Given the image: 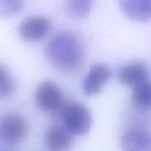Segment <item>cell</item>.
Returning <instances> with one entry per match:
<instances>
[{"label": "cell", "mask_w": 151, "mask_h": 151, "mask_svg": "<svg viewBox=\"0 0 151 151\" xmlns=\"http://www.w3.org/2000/svg\"><path fill=\"white\" fill-rule=\"evenodd\" d=\"M67 9L73 17L86 18L92 10L93 0H66Z\"/></svg>", "instance_id": "cell-13"}, {"label": "cell", "mask_w": 151, "mask_h": 151, "mask_svg": "<svg viewBox=\"0 0 151 151\" xmlns=\"http://www.w3.org/2000/svg\"><path fill=\"white\" fill-rule=\"evenodd\" d=\"M61 119L66 129L75 135H86L92 127L93 117L89 109L82 103L71 102L63 107Z\"/></svg>", "instance_id": "cell-2"}, {"label": "cell", "mask_w": 151, "mask_h": 151, "mask_svg": "<svg viewBox=\"0 0 151 151\" xmlns=\"http://www.w3.org/2000/svg\"><path fill=\"white\" fill-rule=\"evenodd\" d=\"M51 21L40 15L29 16L24 19L19 26L18 31L22 39L26 42H37L43 39L51 30Z\"/></svg>", "instance_id": "cell-5"}, {"label": "cell", "mask_w": 151, "mask_h": 151, "mask_svg": "<svg viewBox=\"0 0 151 151\" xmlns=\"http://www.w3.org/2000/svg\"><path fill=\"white\" fill-rule=\"evenodd\" d=\"M132 100L137 108L144 110L151 109V81L147 80L134 87Z\"/></svg>", "instance_id": "cell-11"}, {"label": "cell", "mask_w": 151, "mask_h": 151, "mask_svg": "<svg viewBox=\"0 0 151 151\" xmlns=\"http://www.w3.org/2000/svg\"><path fill=\"white\" fill-rule=\"evenodd\" d=\"M28 132L29 124L25 118L19 114H6L0 121V138L7 145L21 142Z\"/></svg>", "instance_id": "cell-3"}, {"label": "cell", "mask_w": 151, "mask_h": 151, "mask_svg": "<svg viewBox=\"0 0 151 151\" xmlns=\"http://www.w3.org/2000/svg\"><path fill=\"white\" fill-rule=\"evenodd\" d=\"M23 0H0V17L14 16L22 11Z\"/></svg>", "instance_id": "cell-14"}, {"label": "cell", "mask_w": 151, "mask_h": 151, "mask_svg": "<svg viewBox=\"0 0 151 151\" xmlns=\"http://www.w3.org/2000/svg\"><path fill=\"white\" fill-rule=\"evenodd\" d=\"M112 71L104 63L93 64L83 81V91L88 96H93L101 93L102 87L110 81Z\"/></svg>", "instance_id": "cell-6"}, {"label": "cell", "mask_w": 151, "mask_h": 151, "mask_svg": "<svg viewBox=\"0 0 151 151\" xmlns=\"http://www.w3.org/2000/svg\"><path fill=\"white\" fill-rule=\"evenodd\" d=\"M118 4L123 14L132 21L151 20V0H118Z\"/></svg>", "instance_id": "cell-9"}, {"label": "cell", "mask_w": 151, "mask_h": 151, "mask_svg": "<svg viewBox=\"0 0 151 151\" xmlns=\"http://www.w3.org/2000/svg\"><path fill=\"white\" fill-rule=\"evenodd\" d=\"M16 87V81L8 68L0 63V98L11 96L15 92Z\"/></svg>", "instance_id": "cell-12"}, {"label": "cell", "mask_w": 151, "mask_h": 151, "mask_svg": "<svg viewBox=\"0 0 151 151\" xmlns=\"http://www.w3.org/2000/svg\"><path fill=\"white\" fill-rule=\"evenodd\" d=\"M35 101L37 107L43 111L54 112L62 106L63 94L54 82L45 80L38 85L35 93Z\"/></svg>", "instance_id": "cell-4"}, {"label": "cell", "mask_w": 151, "mask_h": 151, "mask_svg": "<svg viewBox=\"0 0 151 151\" xmlns=\"http://www.w3.org/2000/svg\"><path fill=\"white\" fill-rule=\"evenodd\" d=\"M45 53L56 68L63 72H77L83 66L86 52L78 36L69 31L55 35L46 45Z\"/></svg>", "instance_id": "cell-1"}, {"label": "cell", "mask_w": 151, "mask_h": 151, "mask_svg": "<svg viewBox=\"0 0 151 151\" xmlns=\"http://www.w3.org/2000/svg\"><path fill=\"white\" fill-rule=\"evenodd\" d=\"M122 151H151V133L133 129L123 134L120 140Z\"/></svg>", "instance_id": "cell-8"}, {"label": "cell", "mask_w": 151, "mask_h": 151, "mask_svg": "<svg viewBox=\"0 0 151 151\" xmlns=\"http://www.w3.org/2000/svg\"><path fill=\"white\" fill-rule=\"evenodd\" d=\"M149 73L147 64L141 60H134L122 66L117 73V78L124 86L134 88L148 80Z\"/></svg>", "instance_id": "cell-7"}, {"label": "cell", "mask_w": 151, "mask_h": 151, "mask_svg": "<svg viewBox=\"0 0 151 151\" xmlns=\"http://www.w3.org/2000/svg\"><path fill=\"white\" fill-rule=\"evenodd\" d=\"M45 142L49 151H68L74 139L72 133L60 126H51L45 132Z\"/></svg>", "instance_id": "cell-10"}, {"label": "cell", "mask_w": 151, "mask_h": 151, "mask_svg": "<svg viewBox=\"0 0 151 151\" xmlns=\"http://www.w3.org/2000/svg\"><path fill=\"white\" fill-rule=\"evenodd\" d=\"M0 151H14V150H9V149H6V150H0Z\"/></svg>", "instance_id": "cell-15"}]
</instances>
